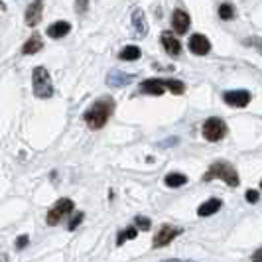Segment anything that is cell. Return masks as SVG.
<instances>
[{
  "mask_svg": "<svg viewBox=\"0 0 262 262\" xmlns=\"http://www.w3.org/2000/svg\"><path fill=\"white\" fill-rule=\"evenodd\" d=\"M32 87H34V95L38 99H50L53 95L52 77L46 67H36L32 71Z\"/></svg>",
  "mask_w": 262,
  "mask_h": 262,
  "instance_id": "obj_3",
  "label": "cell"
},
{
  "mask_svg": "<svg viewBox=\"0 0 262 262\" xmlns=\"http://www.w3.org/2000/svg\"><path fill=\"white\" fill-rule=\"evenodd\" d=\"M164 184L168 185V187H182V185L187 184V176L184 173H168L166 178H164Z\"/></svg>",
  "mask_w": 262,
  "mask_h": 262,
  "instance_id": "obj_18",
  "label": "cell"
},
{
  "mask_svg": "<svg viewBox=\"0 0 262 262\" xmlns=\"http://www.w3.org/2000/svg\"><path fill=\"white\" fill-rule=\"evenodd\" d=\"M113 108H115V101H113L111 97H101V99L95 101V105L83 115V118H85V122H87V126H89L91 130H99V128L105 126L108 117L113 115Z\"/></svg>",
  "mask_w": 262,
  "mask_h": 262,
  "instance_id": "obj_1",
  "label": "cell"
},
{
  "mask_svg": "<svg viewBox=\"0 0 262 262\" xmlns=\"http://www.w3.org/2000/svg\"><path fill=\"white\" fill-rule=\"evenodd\" d=\"M233 16H235V8L231 4H221L219 6V18L221 20H233Z\"/></svg>",
  "mask_w": 262,
  "mask_h": 262,
  "instance_id": "obj_22",
  "label": "cell"
},
{
  "mask_svg": "<svg viewBox=\"0 0 262 262\" xmlns=\"http://www.w3.org/2000/svg\"><path fill=\"white\" fill-rule=\"evenodd\" d=\"M138 236V229L136 227H128V229H124V231H120L117 236V245L118 247H122L126 241H130V238H136Z\"/></svg>",
  "mask_w": 262,
  "mask_h": 262,
  "instance_id": "obj_21",
  "label": "cell"
},
{
  "mask_svg": "<svg viewBox=\"0 0 262 262\" xmlns=\"http://www.w3.org/2000/svg\"><path fill=\"white\" fill-rule=\"evenodd\" d=\"M227 134V124H225L221 118L211 117L203 122V138L209 140V142H219Z\"/></svg>",
  "mask_w": 262,
  "mask_h": 262,
  "instance_id": "obj_4",
  "label": "cell"
},
{
  "mask_svg": "<svg viewBox=\"0 0 262 262\" xmlns=\"http://www.w3.org/2000/svg\"><path fill=\"white\" fill-rule=\"evenodd\" d=\"M250 99H252V95L249 91H243V89H238V91H227L223 95L225 103L229 106H235V108H245L250 103Z\"/></svg>",
  "mask_w": 262,
  "mask_h": 262,
  "instance_id": "obj_6",
  "label": "cell"
},
{
  "mask_svg": "<svg viewBox=\"0 0 262 262\" xmlns=\"http://www.w3.org/2000/svg\"><path fill=\"white\" fill-rule=\"evenodd\" d=\"M245 197H247V201H249V203H256V201H258V197H260V193H258L256 189H249V191L245 193Z\"/></svg>",
  "mask_w": 262,
  "mask_h": 262,
  "instance_id": "obj_25",
  "label": "cell"
},
{
  "mask_svg": "<svg viewBox=\"0 0 262 262\" xmlns=\"http://www.w3.org/2000/svg\"><path fill=\"white\" fill-rule=\"evenodd\" d=\"M140 48H136V46H126L122 52H120V59L122 61H134V59H140Z\"/></svg>",
  "mask_w": 262,
  "mask_h": 262,
  "instance_id": "obj_20",
  "label": "cell"
},
{
  "mask_svg": "<svg viewBox=\"0 0 262 262\" xmlns=\"http://www.w3.org/2000/svg\"><path fill=\"white\" fill-rule=\"evenodd\" d=\"M132 24H134V32H136V36H138V38H144L146 32H148V24H146L144 12H142L140 8L132 12Z\"/></svg>",
  "mask_w": 262,
  "mask_h": 262,
  "instance_id": "obj_13",
  "label": "cell"
},
{
  "mask_svg": "<svg viewBox=\"0 0 262 262\" xmlns=\"http://www.w3.org/2000/svg\"><path fill=\"white\" fill-rule=\"evenodd\" d=\"M132 81V75L128 73H120V71H113L111 75H106V83L111 87H120V85H128Z\"/></svg>",
  "mask_w": 262,
  "mask_h": 262,
  "instance_id": "obj_16",
  "label": "cell"
},
{
  "mask_svg": "<svg viewBox=\"0 0 262 262\" xmlns=\"http://www.w3.org/2000/svg\"><path fill=\"white\" fill-rule=\"evenodd\" d=\"M41 48H43L41 39H39L38 36H34V38H30L26 43L22 46V53H26V55H32V53H38Z\"/></svg>",
  "mask_w": 262,
  "mask_h": 262,
  "instance_id": "obj_19",
  "label": "cell"
},
{
  "mask_svg": "<svg viewBox=\"0 0 262 262\" xmlns=\"http://www.w3.org/2000/svg\"><path fill=\"white\" fill-rule=\"evenodd\" d=\"M41 12H43V0H34L26 8V24L28 26H38L41 20Z\"/></svg>",
  "mask_w": 262,
  "mask_h": 262,
  "instance_id": "obj_10",
  "label": "cell"
},
{
  "mask_svg": "<svg viewBox=\"0 0 262 262\" xmlns=\"http://www.w3.org/2000/svg\"><path fill=\"white\" fill-rule=\"evenodd\" d=\"M211 180H223L227 185H231V187H236L238 182H241V178H238V173L236 170L229 164V162H215V164H211V168L205 171V176H203V182H211Z\"/></svg>",
  "mask_w": 262,
  "mask_h": 262,
  "instance_id": "obj_2",
  "label": "cell"
},
{
  "mask_svg": "<svg viewBox=\"0 0 262 262\" xmlns=\"http://www.w3.org/2000/svg\"><path fill=\"white\" fill-rule=\"evenodd\" d=\"M73 211V201L69 199V197H63V199H59L55 205H53L52 209L48 211V225L50 227H55V225H59V221L66 217V215H69Z\"/></svg>",
  "mask_w": 262,
  "mask_h": 262,
  "instance_id": "obj_5",
  "label": "cell"
},
{
  "mask_svg": "<svg viewBox=\"0 0 262 262\" xmlns=\"http://www.w3.org/2000/svg\"><path fill=\"white\" fill-rule=\"evenodd\" d=\"M187 46H189L191 53H195V55H207L211 52V41L203 34H193L187 41Z\"/></svg>",
  "mask_w": 262,
  "mask_h": 262,
  "instance_id": "obj_8",
  "label": "cell"
},
{
  "mask_svg": "<svg viewBox=\"0 0 262 262\" xmlns=\"http://www.w3.org/2000/svg\"><path fill=\"white\" fill-rule=\"evenodd\" d=\"M83 217H85V215H83L81 211H79V213H75V217H73V219L69 221V225H67V229H69V231H75V229H77L79 225H81V221H83Z\"/></svg>",
  "mask_w": 262,
  "mask_h": 262,
  "instance_id": "obj_24",
  "label": "cell"
},
{
  "mask_svg": "<svg viewBox=\"0 0 262 262\" xmlns=\"http://www.w3.org/2000/svg\"><path fill=\"white\" fill-rule=\"evenodd\" d=\"M189 24H191V18H189V14L184 12V10H173L171 14V26L176 30V34H185L187 30H189Z\"/></svg>",
  "mask_w": 262,
  "mask_h": 262,
  "instance_id": "obj_9",
  "label": "cell"
},
{
  "mask_svg": "<svg viewBox=\"0 0 262 262\" xmlns=\"http://www.w3.org/2000/svg\"><path fill=\"white\" fill-rule=\"evenodd\" d=\"M140 91L146 93V95H156V97H160V95L166 93V89H164V85H162L160 79H146V81L140 83Z\"/></svg>",
  "mask_w": 262,
  "mask_h": 262,
  "instance_id": "obj_12",
  "label": "cell"
},
{
  "mask_svg": "<svg viewBox=\"0 0 262 262\" xmlns=\"http://www.w3.org/2000/svg\"><path fill=\"white\" fill-rule=\"evenodd\" d=\"M160 81H162L164 89H166V91H171L173 95H184L185 93V85L182 81H178V79H160Z\"/></svg>",
  "mask_w": 262,
  "mask_h": 262,
  "instance_id": "obj_17",
  "label": "cell"
},
{
  "mask_svg": "<svg viewBox=\"0 0 262 262\" xmlns=\"http://www.w3.org/2000/svg\"><path fill=\"white\" fill-rule=\"evenodd\" d=\"M134 225H136V229H138V231H148V229L152 227L150 219H148V217H142V215L134 219Z\"/></svg>",
  "mask_w": 262,
  "mask_h": 262,
  "instance_id": "obj_23",
  "label": "cell"
},
{
  "mask_svg": "<svg viewBox=\"0 0 262 262\" xmlns=\"http://www.w3.org/2000/svg\"><path fill=\"white\" fill-rule=\"evenodd\" d=\"M28 243H30V238H28V235H22L16 238V249H24Z\"/></svg>",
  "mask_w": 262,
  "mask_h": 262,
  "instance_id": "obj_26",
  "label": "cell"
},
{
  "mask_svg": "<svg viewBox=\"0 0 262 262\" xmlns=\"http://www.w3.org/2000/svg\"><path fill=\"white\" fill-rule=\"evenodd\" d=\"M162 46H164L166 53H170V55H180V53H182V43H180V39L173 38L170 32H164V34H162Z\"/></svg>",
  "mask_w": 262,
  "mask_h": 262,
  "instance_id": "obj_11",
  "label": "cell"
},
{
  "mask_svg": "<svg viewBox=\"0 0 262 262\" xmlns=\"http://www.w3.org/2000/svg\"><path fill=\"white\" fill-rule=\"evenodd\" d=\"M221 199H209V201H205L203 205H199L197 207V215L199 217H209L213 213H217V211L221 209Z\"/></svg>",
  "mask_w": 262,
  "mask_h": 262,
  "instance_id": "obj_15",
  "label": "cell"
},
{
  "mask_svg": "<svg viewBox=\"0 0 262 262\" xmlns=\"http://www.w3.org/2000/svg\"><path fill=\"white\" fill-rule=\"evenodd\" d=\"M77 10L79 12H85L87 10V0H77Z\"/></svg>",
  "mask_w": 262,
  "mask_h": 262,
  "instance_id": "obj_27",
  "label": "cell"
},
{
  "mask_svg": "<svg viewBox=\"0 0 262 262\" xmlns=\"http://www.w3.org/2000/svg\"><path fill=\"white\" fill-rule=\"evenodd\" d=\"M69 32H71V24H69V22H53L52 26L48 28V36L53 39L63 38Z\"/></svg>",
  "mask_w": 262,
  "mask_h": 262,
  "instance_id": "obj_14",
  "label": "cell"
},
{
  "mask_svg": "<svg viewBox=\"0 0 262 262\" xmlns=\"http://www.w3.org/2000/svg\"><path fill=\"white\" fill-rule=\"evenodd\" d=\"M180 233H182V229H176V227H170V225H164V227L156 233V236H154V247L160 249V247L170 245L171 241L180 235Z\"/></svg>",
  "mask_w": 262,
  "mask_h": 262,
  "instance_id": "obj_7",
  "label": "cell"
},
{
  "mask_svg": "<svg viewBox=\"0 0 262 262\" xmlns=\"http://www.w3.org/2000/svg\"><path fill=\"white\" fill-rule=\"evenodd\" d=\"M252 258H254V260H262V250H260V249L256 250V252H254V256H252Z\"/></svg>",
  "mask_w": 262,
  "mask_h": 262,
  "instance_id": "obj_28",
  "label": "cell"
}]
</instances>
